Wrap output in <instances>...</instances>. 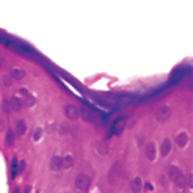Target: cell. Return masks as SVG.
<instances>
[{
  "label": "cell",
  "mask_w": 193,
  "mask_h": 193,
  "mask_svg": "<svg viewBox=\"0 0 193 193\" xmlns=\"http://www.w3.org/2000/svg\"><path fill=\"white\" fill-rule=\"evenodd\" d=\"M155 154H157V148H155V143H149L146 146V157L149 160H154L155 159Z\"/></svg>",
  "instance_id": "obj_9"
},
{
  "label": "cell",
  "mask_w": 193,
  "mask_h": 193,
  "mask_svg": "<svg viewBox=\"0 0 193 193\" xmlns=\"http://www.w3.org/2000/svg\"><path fill=\"white\" fill-rule=\"evenodd\" d=\"M169 151H171V141L169 140H163V143L160 146V155L162 157H166L169 154Z\"/></svg>",
  "instance_id": "obj_12"
},
{
  "label": "cell",
  "mask_w": 193,
  "mask_h": 193,
  "mask_svg": "<svg viewBox=\"0 0 193 193\" xmlns=\"http://www.w3.org/2000/svg\"><path fill=\"white\" fill-rule=\"evenodd\" d=\"M169 116H171V107H168V105H162L155 112V119L157 121H166Z\"/></svg>",
  "instance_id": "obj_3"
},
{
  "label": "cell",
  "mask_w": 193,
  "mask_h": 193,
  "mask_svg": "<svg viewBox=\"0 0 193 193\" xmlns=\"http://www.w3.org/2000/svg\"><path fill=\"white\" fill-rule=\"evenodd\" d=\"M141 185H143L141 179H140V178H135L134 181L130 182V190L134 192V193H140V192H141Z\"/></svg>",
  "instance_id": "obj_14"
},
{
  "label": "cell",
  "mask_w": 193,
  "mask_h": 193,
  "mask_svg": "<svg viewBox=\"0 0 193 193\" xmlns=\"http://www.w3.org/2000/svg\"><path fill=\"white\" fill-rule=\"evenodd\" d=\"M17 163H19L17 159L14 157V159L11 160V176H13V178H16V174L19 173V166H17Z\"/></svg>",
  "instance_id": "obj_17"
},
{
  "label": "cell",
  "mask_w": 193,
  "mask_h": 193,
  "mask_svg": "<svg viewBox=\"0 0 193 193\" xmlns=\"http://www.w3.org/2000/svg\"><path fill=\"white\" fill-rule=\"evenodd\" d=\"M89 185H91V179H89L88 174H85V173H80V174L75 178V188H77L79 192L85 193L89 190Z\"/></svg>",
  "instance_id": "obj_2"
},
{
  "label": "cell",
  "mask_w": 193,
  "mask_h": 193,
  "mask_svg": "<svg viewBox=\"0 0 193 193\" xmlns=\"http://www.w3.org/2000/svg\"><path fill=\"white\" fill-rule=\"evenodd\" d=\"M11 77H8V75H5V77H3V85H6V86H9L11 85Z\"/></svg>",
  "instance_id": "obj_21"
},
{
  "label": "cell",
  "mask_w": 193,
  "mask_h": 193,
  "mask_svg": "<svg viewBox=\"0 0 193 193\" xmlns=\"http://www.w3.org/2000/svg\"><path fill=\"white\" fill-rule=\"evenodd\" d=\"M16 132H17L19 135H24L25 132H27V124H25L24 119H19V121L16 122Z\"/></svg>",
  "instance_id": "obj_16"
},
{
  "label": "cell",
  "mask_w": 193,
  "mask_h": 193,
  "mask_svg": "<svg viewBox=\"0 0 193 193\" xmlns=\"http://www.w3.org/2000/svg\"><path fill=\"white\" fill-rule=\"evenodd\" d=\"M65 115H66L68 119H77L79 116H80V112H79V108L75 107V105L69 104V105L65 107Z\"/></svg>",
  "instance_id": "obj_4"
},
{
  "label": "cell",
  "mask_w": 193,
  "mask_h": 193,
  "mask_svg": "<svg viewBox=\"0 0 193 193\" xmlns=\"http://www.w3.org/2000/svg\"><path fill=\"white\" fill-rule=\"evenodd\" d=\"M5 66V60H3V56H0V68H3Z\"/></svg>",
  "instance_id": "obj_22"
},
{
  "label": "cell",
  "mask_w": 193,
  "mask_h": 193,
  "mask_svg": "<svg viewBox=\"0 0 193 193\" xmlns=\"http://www.w3.org/2000/svg\"><path fill=\"white\" fill-rule=\"evenodd\" d=\"M24 193H32V187H27V188H25V192Z\"/></svg>",
  "instance_id": "obj_23"
},
{
  "label": "cell",
  "mask_w": 193,
  "mask_h": 193,
  "mask_svg": "<svg viewBox=\"0 0 193 193\" xmlns=\"http://www.w3.org/2000/svg\"><path fill=\"white\" fill-rule=\"evenodd\" d=\"M50 169H52V171H58V169H61V157H60V155H54V157H52Z\"/></svg>",
  "instance_id": "obj_13"
},
{
  "label": "cell",
  "mask_w": 193,
  "mask_h": 193,
  "mask_svg": "<svg viewBox=\"0 0 193 193\" xmlns=\"http://www.w3.org/2000/svg\"><path fill=\"white\" fill-rule=\"evenodd\" d=\"M188 141V135L185 134V132H179L178 137H176V145L179 146V148H184L185 145H187Z\"/></svg>",
  "instance_id": "obj_10"
},
{
  "label": "cell",
  "mask_w": 193,
  "mask_h": 193,
  "mask_svg": "<svg viewBox=\"0 0 193 193\" xmlns=\"http://www.w3.org/2000/svg\"><path fill=\"white\" fill-rule=\"evenodd\" d=\"M168 174H169V178L176 182V185H178L179 188L185 187V176H184V173H182L181 168H178V166H174V165L169 166V168H168Z\"/></svg>",
  "instance_id": "obj_1"
},
{
  "label": "cell",
  "mask_w": 193,
  "mask_h": 193,
  "mask_svg": "<svg viewBox=\"0 0 193 193\" xmlns=\"http://www.w3.org/2000/svg\"><path fill=\"white\" fill-rule=\"evenodd\" d=\"M60 134L61 135H66L69 132V127H68V124H66V122H61V124H60Z\"/></svg>",
  "instance_id": "obj_19"
},
{
  "label": "cell",
  "mask_w": 193,
  "mask_h": 193,
  "mask_svg": "<svg viewBox=\"0 0 193 193\" xmlns=\"http://www.w3.org/2000/svg\"><path fill=\"white\" fill-rule=\"evenodd\" d=\"M124 127H126V119L124 118H118V119H115V122H113L112 130L115 132L116 135H119L122 130H124Z\"/></svg>",
  "instance_id": "obj_6"
},
{
  "label": "cell",
  "mask_w": 193,
  "mask_h": 193,
  "mask_svg": "<svg viewBox=\"0 0 193 193\" xmlns=\"http://www.w3.org/2000/svg\"><path fill=\"white\" fill-rule=\"evenodd\" d=\"M5 141H6V145H8V146L14 145V134H13L11 130H8V134H6V137H5Z\"/></svg>",
  "instance_id": "obj_18"
},
{
  "label": "cell",
  "mask_w": 193,
  "mask_h": 193,
  "mask_svg": "<svg viewBox=\"0 0 193 193\" xmlns=\"http://www.w3.org/2000/svg\"><path fill=\"white\" fill-rule=\"evenodd\" d=\"M72 165H74V157L71 154L61 157V168H71Z\"/></svg>",
  "instance_id": "obj_15"
},
{
  "label": "cell",
  "mask_w": 193,
  "mask_h": 193,
  "mask_svg": "<svg viewBox=\"0 0 193 193\" xmlns=\"http://www.w3.org/2000/svg\"><path fill=\"white\" fill-rule=\"evenodd\" d=\"M8 46H9V47H11L14 52H17V54H21V55H28V54H30V50L25 47L24 44H14V42H11V44H8Z\"/></svg>",
  "instance_id": "obj_8"
},
{
  "label": "cell",
  "mask_w": 193,
  "mask_h": 193,
  "mask_svg": "<svg viewBox=\"0 0 193 193\" xmlns=\"http://www.w3.org/2000/svg\"><path fill=\"white\" fill-rule=\"evenodd\" d=\"M22 107H24V101L19 96H11L9 98V108H11V112H19Z\"/></svg>",
  "instance_id": "obj_5"
},
{
  "label": "cell",
  "mask_w": 193,
  "mask_h": 193,
  "mask_svg": "<svg viewBox=\"0 0 193 193\" xmlns=\"http://www.w3.org/2000/svg\"><path fill=\"white\" fill-rule=\"evenodd\" d=\"M41 137H42V129H41V127H38V129H36V130H35V135H33V140H35V141H38V140L41 138Z\"/></svg>",
  "instance_id": "obj_20"
},
{
  "label": "cell",
  "mask_w": 193,
  "mask_h": 193,
  "mask_svg": "<svg viewBox=\"0 0 193 193\" xmlns=\"http://www.w3.org/2000/svg\"><path fill=\"white\" fill-rule=\"evenodd\" d=\"M80 115H82V118L85 119L86 122H94V121H96V115H94L91 110H89L88 107H83L82 112H80Z\"/></svg>",
  "instance_id": "obj_7"
},
{
  "label": "cell",
  "mask_w": 193,
  "mask_h": 193,
  "mask_svg": "<svg viewBox=\"0 0 193 193\" xmlns=\"http://www.w3.org/2000/svg\"><path fill=\"white\" fill-rule=\"evenodd\" d=\"M25 77V71L21 68H13L11 69V79H14V80H22V79Z\"/></svg>",
  "instance_id": "obj_11"
}]
</instances>
